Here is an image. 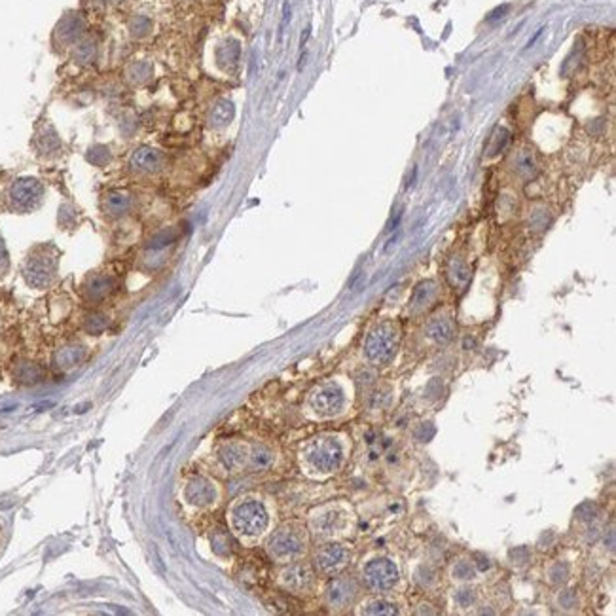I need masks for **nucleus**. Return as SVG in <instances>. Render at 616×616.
Instances as JSON below:
<instances>
[{
	"instance_id": "nucleus-20",
	"label": "nucleus",
	"mask_w": 616,
	"mask_h": 616,
	"mask_svg": "<svg viewBox=\"0 0 616 616\" xmlns=\"http://www.w3.org/2000/svg\"><path fill=\"white\" fill-rule=\"evenodd\" d=\"M271 463H274V451H271V449L266 448V446H255V448H250L249 451L250 467L262 470V468L271 467Z\"/></svg>"
},
{
	"instance_id": "nucleus-3",
	"label": "nucleus",
	"mask_w": 616,
	"mask_h": 616,
	"mask_svg": "<svg viewBox=\"0 0 616 616\" xmlns=\"http://www.w3.org/2000/svg\"><path fill=\"white\" fill-rule=\"evenodd\" d=\"M307 531L302 523L288 522L283 523L279 530L274 531L266 542L269 558L277 563H290L302 560L307 552Z\"/></svg>"
},
{
	"instance_id": "nucleus-13",
	"label": "nucleus",
	"mask_w": 616,
	"mask_h": 616,
	"mask_svg": "<svg viewBox=\"0 0 616 616\" xmlns=\"http://www.w3.org/2000/svg\"><path fill=\"white\" fill-rule=\"evenodd\" d=\"M42 186L34 179H21L12 186V201L18 209H34L42 200Z\"/></svg>"
},
{
	"instance_id": "nucleus-27",
	"label": "nucleus",
	"mask_w": 616,
	"mask_h": 616,
	"mask_svg": "<svg viewBox=\"0 0 616 616\" xmlns=\"http://www.w3.org/2000/svg\"><path fill=\"white\" fill-rule=\"evenodd\" d=\"M474 599H476V596H474L473 590H468V588H463V590H459L457 593H455V601H457V605L459 607H470V605L474 603Z\"/></svg>"
},
{
	"instance_id": "nucleus-19",
	"label": "nucleus",
	"mask_w": 616,
	"mask_h": 616,
	"mask_svg": "<svg viewBox=\"0 0 616 616\" xmlns=\"http://www.w3.org/2000/svg\"><path fill=\"white\" fill-rule=\"evenodd\" d=\"M448 277L451 281V285L457 288H463L470 281V269L461 258H454L448 268Z\"/></svg>"
},
{
	"instance_id": "nucleus-12",
	"label": "nucleus",
	"mask_w": 616,
	"mask_h": 616,
	"mask_svg": "<svg viewBox=\"0 0 616 616\" xmlns=\"http://www.w3.org/2000/svg\"><path fill=\"white\" fill-rule=\"evenodd\" d=\"M27 283L34 288L48 287L56 275V262L51 260L50 256L37 255L31 256L27 262L25 269H23Z\"/></svg>"
},
{
	"instance_id": "nucleus-7",
	"label": "nucleus",
	"mask_w": 616,
	"mask_h": 616,
	"mask_svg": "<svg viewBox=\"0 0 616 616\" xmlns=\"http://www.w3.org/2000/svg\"><path fill=\"white\" fill-rule=\"evenodd\" d=\"M399 569L387 558H376V560L368 561L366 567L362 569L364 584L372 591H378V593L391 591L394 586L399 584Z\"/></svg>"
},
{
	"instance_id": "nucleus-25",
	"label": "nucleus",
	"mask_w": 616,
	"mask_h": 616,
	"mask_svg": "<svg viewBox=\"0 0 616 616\" xmlns=\"http://www.w3.org/2000/svg\"><path fill=\"white\" fill-rule=\"evenodd\" d=\"M18 378L21 381H25V383H37L38 380H42V370L38 366H34V364L25 362V364L19 366Z\"/></svg>"
},
{
	"instance_id": "nucleus-5",
	"label": "nucleus",
	"mask_w": 616,
	"mask_h": 616,
	"mask_svg": "<svg viewBox=\"0 0 616 616\" xmlns=\"http://www.w3.org/2000/svg\"><path fill=\"white\" fill-rule=\"evenodd\" d=\"M349 516L340 504H326L309 514V527L315 537L334 539L347 530Z\"/></svg>"
},
{
	"instance_id": "nucleus-28",
	"label": "nucleus",
	"mask_w": 616,
	"mask_h": 616,
	"mask_svg": "<svg viewBox=\"0 0 616 616\" xmlns=\"http://www.w3.org/2000/svg\"><path fill=\"white\" fill-rule=\"evenodd\" d=\"M8 268V255H6V249H4V245L0 243V274H4Z\"/></svg>"
},
{
	"instance_id": "nucleus-21",
	"label": "nucleus",
	"mask_w": 616,
	"mask_h": 616,
	"mask_svg": "<svg viewBox=\"0 0 616 616\" xmlns=\"http://www.w3.org/2000/svg\"><path fill=\"white\" fill-rule=\"evenodd\" d=\"M82 359H84L82 347H65L57 353L56 364L63 370H69V368H75L76 364H80Z\"/></svg>"
},
{
	"instance_id": "nucleus-6",
	"label": "nucleus",
	"mask_w": 616,
	"mask_h": 616,
	"mask_svg": "<svg viewBox=\"0 0 616 616\" xmlns=\"http://www.w3.org/2000/svg\"><path fill=\"white\" fill-rule=\"evenodd\" d=\"M343 408H345V392L334 381L319 385L309 394V410L321 419L340 416Z\"/></svg>"
},
{
	"instance_id": "nucleus-16",
	"label": "nucleus",
	"mask_w": 616,
	"mask_h": 616,
	"mask_svg": "<svg viewBox=\"0 0 616 616\" xmlns=\"http://www.w3.org/2000/svg\"><path fill=\"white\" fill-rule=\"evenodd\" d=\"M436 298V285L432 281H425V283H419L411 294L410 300V309L411 312H421L425 307H429L432 304V300Z\"/></svg>"
},
{
	"instance_id": "nucleus-17",
	"label": "nucleus",
	"mask_w": 616,
	"mask_h": 616,
	"mask_svg": "<svg viewBox=\"0 0 616 616\" xmlns=\"http://www.w3.org/2000/svg\"><path fill=\"white\" fill-rule=\"evenodd\" d=\"M133 167L137 169V171H143V173H154V171H158V169L162 167L163 163V156H160L156 150H150V148H143L139 150V152H135V156H133Z\"/></svg>"
},
{
	"instance_id": "nucleus-24",
	"label": "nucleus",
	"mask_w": 616,
	"mask_h": 616,
	"mask_svg": "<svg viewBox=\"0 0 616 616\" xmlns=\"http://www.w3.org/2000/svg\"><path fill=\"white\" fill-rule=\"evenodd\" d=\"M454 579H459V580H473L474 577H476V567H474L473 561H467V560H461L455 563L454 567Z\"/></svg>"
},
{
	"instance_id": "nucleus-22",
	"label": "nucleus",
	"mask_w": 616,
	"mask_h": 616,
	"mask_svg": "<svg viewBox=\"0 0 616 616\" xmlns=\"http://www.w3.org/2000/svg\"><path fill=\"white\" fill-rule=\"evenodd\" d=\"M362 612H366V615H397L399 609H397V605L387 601V599H370L364 603Z\"/></svg>"
},
{
	"instance_id": "nucleus-26",
	"label": "nucleus",
	"mask_w": 616,
	"mask_h": 616,
	"mask_svg": "<svg viewBox=\"0 0 616 616\" xmlns=\"http://www.w3.org/2000/svg\"><path fill=\"white\" fill-rule=\"evenodd\" d=\"M516 171L520 174H522L523 179H531L533 174H535V162H533V158L530 156V154H520V156L516 158Z\"/></svg>"
},
{
	"instance_id": "nucleus-14",
	"label": "nucleus",
	"mask_w": 616,
	"mask_h": 616,
	"mask_svg": "<svg viewBox=\"0 0 616 616\" xmlns=\"http://www.w3.org/2000/svg\"><path fill=\"white\" fill-rule=\"evenodd\" d=\"M249 451L250 448L247 444L228 442L218 451V459L230 473H239L249 465Z\"/></svg>"
},
{
	"instance_id": "nucleus-9",
	"label": "nucleus",
	"mask_w": 616,
	"mask_h": 616,
	"mask_svg": "<svg viewBox=\"0 0 616 616\" xmlns=\"http://www.w3.org/2000/svg\"><path fill=\"white\" fill-rule=\"evenodd\" d=\"M359 598V584L353 577H336L324 588V599L332 610H345L353 607Z\"/></svg>"
},
{
	"instance_id": "nucleus-8",
	"label": "nucleus",
	"mask_w": 616,
	"mask_h": 616,
	"mask_svg": "<svg viewBox=\"0 0 616 616\" xmlns=\"http://www.w3.org/2000/svg\"><path fill=\"white\" fill-rule=\"evenodd\" d=\"M279 584L283 590L296 593V596L312 593L315 588V571L305 561H290L279 573Z\"/></svg>"
},
{
	"instance_id": "nucleus-10",
	"label": "nucleus",
	"mask_w": 616,
	"mask_h": 616,
	"mask_svg": "<svg viewBox=\"0 0 616 616\" xmlns=\"http://www.w3.org/2000/svg\"><path fill=\"white\" fill-rule=\"evenodd\" d=\"M218 489L214 482L205 476H190L184 484V501L193 508H211L217 503Z\"/></svg>"
},
{
	"instance_id": "nucleus-15",
	"label": "nucleus",
	"mask_w": 616,
	"mask_h": 616,
	"mask_svg": "<svg viewBox=\"0 0 616 616\" xmlns=\"http://www.w3.org/2000/svg\"><path fill=\"white\" fill-rule=\"evenodd\" d=\"M455 334L454 321L449 317H435L427 324V336L435 343H448Z\"/></svg>"
},
{
	"instance_id": "nucleus-18",
	"label": "nucleus",
	"mask_w": 616,
	"mask_h": 616,
	"mask_svg": "<svg viewBox=\"0 0 616 616\" xmlns=\"http://www.w3.org/2000/svg\"><path fill=\"white\" fill-rule=\"evenodd\" d=\"M511 143V133L506 127H495L486 143V158H497L503 154L506 146Z\"/></svg>"
},
{
	"instance_id": "nucleus-23",
	"label": "nucleus",
	"mask_w": 616,
	"mask_h": 616,
	"mask_svg": "<svg viewBox=\"0 0 616 616\" xmlns=\"http://www.w3.org/2000/svg\"><path fill=\"white\" fill-rule=\"evenodd\" d=\"M231 118H233V105H231L230 101H222V103H218L211 114L212 125H217V127L230 124Z\"/></svg>"
},
{
	"instance_id": "nucleus-1",
	"label": "nucleus",
	"mask_w": 616,
	"mask_h": 616,
	"mask_svg": "<svg viewBox=\"0 0 616 616\" xmlns=\"http://www.w3.org/2000/svg\"><path fill=\"white\" fill-rule=\"evenodd\" d=\"M345 457L342 440L334 435H319L302 446L300 459L307 470L315 474H334L340 470Z\"/></svg>"
},
{
	"instance_id": "nucleus-2",
	"label": "nucleus",
	"mask_w": 616,
	"mask_h": 616,
	"mask_svg": "<svg viewBox=\"0 0 616 616\" xmlns=\"http://www.w3.org/2000/svg\"><path fill=\"white\" fill-rule=\"evenodd\" d=\"M231 531L243 541L260 539L269 525L268 506L258 497H241L230 508Z\"/></svg>"
},
{
	"instance_id": "nucleus-11",
	"label": "nucleus",
	"mask_w": 616,
	"mask_h": 616,
	"mask_svg": "<svg viewBox=\"0 0 616 616\" xmlns=\"http://www.w3.org/2000/svg\"><path fill=\"white\" fill-rule=\"evenodd\" d=\"M349 550L340 542H328L319 548L315 554V567L319 573L334 575L340 573L347 565Z\"/></svg>"
},
{
	"instance_id": "nucleus-4",
	"label": "nucleus",
	"mask_w": 616,
	"mask_h": 616,
	"mask_svg": "<svg viewBox=\"0 0 616 616\" xmlns=\"http://www.w3.org/2000/svg\"><path fill=\"white\" fill-rule=\"evenodd\" d=\"M400 342L399 324L383 321L368 332L364 342V355L372 364H385L394 357Z\"/></svg>"
}]
</instances>
